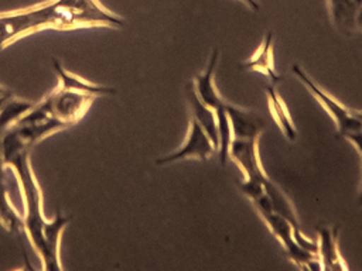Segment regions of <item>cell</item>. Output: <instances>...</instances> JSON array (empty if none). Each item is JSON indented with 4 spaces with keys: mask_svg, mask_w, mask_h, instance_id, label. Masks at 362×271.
I'll return each mask as SVG.
<instances>
[{
    "mask_svg": "<svg viewBox=\"0 0 362 271\" xmlns=\"http://www.w3.org/2000/svg\"><path fill=\"white\" fill-rule=\"evenodd\" d=\"M30 150L1 138V158L6 167L13 168L17 176L21 198L24 200V213L21 216L27 240L34 247L41 260V268L48 271H61L59 244L61 236L71 216L58 212L51 220H47L42 212V195L30 164Z\"/></svg>",
    "mask_w": 362,
    "mask_h": 271,
    "instance_id": "obj_1",
    "label": "cell"
},
{
    "mask_svg": "<svg viewBox=\"0 0 362 271\" xmlns=\"http://www.w3.org/2000/svg\"><path fill=\"white\" fill-rule=\"evenodd\" d=\"M100 25L122 28L124 20L100 6L98 0H51L0 14V51L18 38L44 28L72 30Z\"/></svg>",
    "mask_w": 362,
    "mask_h": 271,
    "instance_id": "obj_2",
    "label": "cell"
},
{
    "mask_svg": "<svg viewBox=\"0 0 362 271\" xmlns=\"http://www.w3.org/2000/svg\"><path fill=\"white\" fill-rule=\"evenodd\" d=\"M93 99L95 97L90 95L65 90L57 86L38 103H34V106L20 117V120L40 121L45 119H57L69 127L83 117Z\"/></svg>",
    "mask_w": 362,
    "mask_h": 271,
    "instance_id": "obj_3",
    "label": "cell"
},
{
    "mask_svg": "<svg viewBox=\"0 0 362 271\" xmlns=\"http://www.w3.org/2000/svg\"><path fill=\"white\" fill-rule=\"evenodd\" d=\"M255 209L257 210V213L260 215V217L266 222V224L269 226L270 231L277 237V240L281 243L287 257L296 263L298 267L301 268H315L313 265V263L315 261H320L318 257L313 253H308L305 251L304 248H301L296 240H294V236H293V224L286 219L283 217L281 215L276 213L272 207V203L269 200V198L264 195L259 196L257 199L252 200ZM321 264V263H320Z\"/></svg>",
    "mask_w": 362,
    "mask_h": 271,
    "instance_id": "obj_4",
    "label": "cell"
},
{
    "mask_svg": "<svg viewBox=\"0 0 362 271\" xmlns=\"http://www.w3.org/2000/svg\"><path fill=\"white\" fill-rule=\"evenodd\" d=\"M291 72L308 89V92L317 99V102L327 110V113L332 117L337 126L338 136L345 137L349 133L362 130V124L358 120V117L354 114V110L346 109L337 99L328 95L324 89H321L300 65L294 64L291 68Z\"/></svg>",
    "mask_w": 362,
    "mask_h": 271,
    "instance_id": "obj_5",
    "label": "cell"
},
{
    "mask_svg": "<svg viewBox=\"0 0 362 271\" xmlns=\"http://www.w3.org/2000/svg\"><path fill=\"white\" fill-rule=\"evenodd\" d=\"M215 145L212 144V141L209 140V137L206 136V133L202 130V127L191 117V123H189V130L187 134L185 141L182 143V145L156 159L157 165H168L177 161H182V159H188V158H197L201 161H205L209 155H212L215 152Z\"/></svg>",
    "mask_w": 362,
    "mask_h": 271,
    "instance_id": "obj_6",
    "label": "cell"
},
{
    "mask_svg": "<svg viewBox=\"0 0 362 271\" xmlns=\"http://www.w3.org/2000/svg\"><path fill=\"white\" fill-rule=\"evenodd\" d=\"M257 143L259 140H232L229 158L242 169L245 178L264 183L269 176L262 167Z\"/></svg>",
    "mask_w": 362,
    "mask_h": 271,
    "instance_id": "obj_7",
    "label": "cell"
},
{
    "mask_svg": "<svg viewBox=\"0 0 362 271\" xmlns=\"http://www.w3.org/2000/svg\"><path fill=\"white\" fill-rule=\"evenodd\" d=\"M225 110L230 123L233 140H259L266 124L256 112L225 102Z\"/></svg>",
    "mask_w": 362,
    "mask_h": 271,
    "instance_id": "obj_8",
    "label": "cell"
},
{
    "mask_svg": "<svg viewBox=\"0 0 362 271\" xmlns=\"http://www.w3.org/2000/svg\"><path fill=\"white\" fill-rule=\"evenodd\" d=\"M317 257L322 270H346L338 250V227H317Z\"/></svg>",
    "mask_w": 362,
    "mask_h": 271,
    "instance_id": "obj_9",
    "label": "cell"
},
{
    "mask_svg": "<svg viewBox=\"0 0 362 271\" xmlns=\"http://www.w3.org/2000/svg\"><path fill=\"white\" fill-rule=\"evenodd\" d=\"M218 61H219V49L214 48L206 68L204 69V72H201L194 80V89L195 93L198 95V97L202 100V103H205L208 107L216 110L219 107H222L225 104V100L221 97V95L218 93L215 83H214V76H215V71L218 66Z\"/></svg>",
    "mask_w": 362,
    "mask_h": 271,
    "instance_id": "obj_10",
    "label": "cell"
},
{
    "mask_svg": "<svg viewBox=\"0 0 362 271\" xmlns=\"http://www.w3.org/2000/svg\"><path fill=\"white\" fill-rule=\"evenodd\" d=\"M242 68L247 71H257L263 73L269 82L277 85L283 80V76H280L274 68V59H273V32L269 31L262 44L259 45L257 51L245 59L242 62Z\"/></svg>",
    "mask_w": 362,
    "mask_h": 271,
    "instance_id": "obj_11",
    "label": "cell"
},
{
    "mask_svg": "<svg viewBox=\"0 0 362 271\" xmlns=\"http://www.w3.org/2000/svg\"><path fill=\"white\" fill-rule=\"evenodd\" d=\"M185 97L189 103L192 119L202 127V130L206 133L212 144L215 145V150L218 148V127H216V114L215 110L208 107L202 100L198 97L194 89L192 80L185 83Z\"/></svg>",
    "mask_w": 362,
    "mask_h": 271,
    "instance_id": "obj_12",
    "label": "cell"
},
{
    "mask_svg": "<svg viewBox=\"0 0 362 271\" xmlns=\"http://www.w3.org/2000/svg\"><path fill=\"white\" fill-rule=\"evenodd\" d=\"M52 66H54V71H55V73L58 76V88H61V89L86 93V95H90L93 97L116 95V89L115 88L90 83V82H88V80H85V79L71 73L69 71H66L59 64V61H57L55 58L52 59Z\"/></svg>",
    "mask_w": 362,
    "mask_h": 271,
    "instance_id": "obj_13",
    "label": "cell"
},
{
    "mask_svg": "<svg viewBox=\"0 0 362 271\" xmlns=\"http://www.w3.org/2000/svg\"><path fill=\"white\" fill-rule=\"evenodd\" d=\"M4 167L6 165L0 161V223L8 233L14 234L16 239H18L21 243V239H27V236H25L23 219L17 213V210L13 207L8 199V193L4 182L6 181Z\"/></svg>",
    "mask_w": 362,
    "mask_h": 271,
    "instance_id": "obj_14",
    "label": "cell"
},
{
    "mask_svg": "<svg viewBox=\"0 0 362 271\" xmlns=\"http://www.w3.org/2000/svg\"><path fill=\"white\" fill-rule=\"evenodd\" d=\"M264 90H266V96H267V102H269V109H270V113H272L274 121L280 127L284 137L288 141H294L297 138V128L291 120V116L288 113V109L286 107V103L283 102V99L280 97V95L276 89V85L269 82L264 85Z\"/></svg>",
    "mask_w": 362,
    "mask_h": 271,
    "instance_id": "obj_15",
    "label": "cell"
},
{
    "mask_svg": "<svg viewBox=\"0 0 362 271\" xmlns=\"http://www.w3.org/2000/svg\"><path fill=\"white\" fill-rule=\"evenodd\" d=\"M216 114V127H218V157H219V162L222 165L226 164L228 158H229V148H230V143L233 140L232 137V128H230V123L225 110V104L219 109L215 110Z\"/></svg>",
    "mask_w": 362,
    "mask_h": 271,
    "instance_id": "obj_16",
    "label": "cell"
},
{
    "mask_svg": "<svg viewBox=\"0 0 362 271\" xmlns=\"http://www.w3.org/2000/svg\"><path fill=\"white\" fill-rule=\"evenodd\" d=\"M344 138H346L348 141H351V143L355 145V148L358 150V152L361 154V157H362V130L349 133V134H346Z\"/></svg>",
    "mask_w": 362,
    "mask_h": 271,
    "instance_id": "obj_17",
    "label": "cell"
},
{
    "mask_svg": "<svg viewBox=\"0 0 362 271\" xmlns=\"http://www.w3.org/2000/svg\"><path fill=\"white\" fill-rule=\"evenodd\" d=\"M13 96H14V93L10 89H7L4 86H0V107Z\"/></svg>",
    "mask_w": 362,
    "mask_h": 271,
    "instance_id": "obj_18",
    "label": "cell"
},
{
    "mask_svg": "<svg viewBox=\"0 0 362 271\" xmlns=\"http://www.w3.org/2000/svg\"><path fill=\"white\" fill-rule=\"evenodd\" d=\"M358 205L362 206V182H361V188H359V193H358Z\"/></svg>",
    "mask_w": 362,
    "mask_h": 271,
    "instance_id": "obj_19",
    "label": "cell"
},
{
    "mask_svg": "<svg viewBox=\"0 0 362 271\" xmlns=\"http://www.w3.org/2000/svg\"><path fill=\"white\" fill-rule=\"evenodd\" d=\"M354 114L358 117V120H359V121H361V124H362V110H358V112H356V110H354Z\"/></svg>",
    "mask_w": 362,
    "mask_h": 271,
    "instance_id": "obj_20",
    "label": "cell"
}]
</instances>
